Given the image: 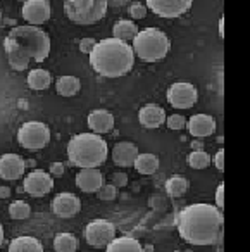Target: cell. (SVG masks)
<instances>
[{
	"label": "cell",
	"mask_w": 250,
	"mask_h": 252,
	"mask_svg": "<svg viewBox=\"0 0 250 252\" xmlns=\"http://www.w3.org/2000/svg\"><path fill=\"white\" fill-rule=\"evenodd\" d=\"M4 50L12 69L25 71L30 63H43L50 54V36L38 26H16L4 38Z\"/></svg>",
	"instance_id": "obj_1"
},
{
	"label": "cell",
	"mask_w": 250,
	"mask_h": 252,
	"mask_svg": "<svg viewBox=\"0 0 250 252\" xmlns=\"http://www.w3.org/2000/svg\"><path fill=\"white\" fill-rule=\"evenodd\" d=\"M222 214L211 204H191L178 218V230L183 240L191 245H212L218 242Z\"/></svg>",
	"instance_id": "obj_2"
},
{
	"label": "cell",
	"mask_w": 250,
	"mask_h": 252,
	"mask_svg": "<svg viewBox=\"0 0 250 252\" xmlns=\"http://www.w3.org/2000/svg\"><path fill=\"white\" fill-rule=\"evenodd\" d=\"M90 64L100 76L119 78L131 71L135 64L133 47L116 38H104L97 42L90 54Z\"/></svg>",
	"instance_id": "obj_3"
},
{
	"label": "cell",
	"mask_w": 250,
	"mask_h": 252,
	"mask_svg": "<svg viewBox=\"0 0 250 252\" xmlns=\"http://www.w3.org/2000/svg\"><path fill=\"white\" fill-rule=\"evenodd\" d=\"M107 142L95 133H78L67 144L69 164L81 169L98 168L107 159Z\"/></svg>",
	"instance_id": "obj_4"
},
{
	"label": "cell",
	"mask_w": 250,
	"mask_h": 252,
	"mask_svg": "<svg viewBox=\"0 0 250 252\" xmlns=\"http://www.w3.org/2000/svg\"><path fill=\"white\" fill-rule=\"evenodd\" d=\"M169 38L164 32L157 28H147L136 35L133 40V52L145 63H156L167 56L169 52Z\"/></svg>",
	"instance_id": "obj_5"
},
{
	"label": "cell",
	"mask_w": 250,
	"mask_h": 252,
	"mask_svg": "<svg viewBox=\"0 0 250 252\" xmlns=\"http://www.w3.org/2000/svg\"><path fill=\"white\" fill-rule=\"evenodd\" d=\"M64 12L76 25H94L107 14L105 0H66Z\"/></svg>",
	"instance_id": "obj_6"
},
{
	"label": "cell",
	"mask_w": 250,
	"mask_h": 252,
	"mask_svg": "<svg viewBox=\"0 0 250 252\" xmlns=\"http://www.w3.org/2000/svg\"><path fill=\"white\" fill-rule=\"evenodd\" d=\"M18 142L28 151H40L50 142V128L42 121H28L19 128Z\"/></svg>",
	"instance_id": "obj_7"
},
{
	"label": "cell",
	"mask_w": 250,
	"mask_h": 252,
	"mask_svg": "<svg viewBox=\"0 0 250 252\" xmlns=\"http://www.w3.org/2000/svg\"><path fill=\"white\" fill-rule=\"evenodd\" d=\"M83 237L95 249H107L116 238V226L107 220H94L85 226Z\"/></svg>",
	"instance_id": "obj_8"
},
{
	"label": "cell",
	"mask_w": 250,
	"mask_h": 252,
	"mask_svg": "<svg viewBox=\"0 0 250 252\" xmlns=\"http://www.w3.org/2000/svg\"><path fill=\"white\" fill-rule=\"evenodd\" d=\"M197 88L191 83H187V81L173 83L167 90V100L176 109H190L197 102Z\"/></svg>",
	"instance_id": "obj_9"
},
{
	"label": "cell",
	"mask_w": 250,
	"mask_h": 252,
	"mask_svg": "<svg viewBox=\"0 0 250 252\" xmlns=\"http://www.w3.org/2000/svg\"><path fill=\"white\" fill-rule=\"evenodd\" d=\"M23 189L31 197H43L52 192L54 178L50 176V173H45L43 169H33L31 173L26 175Z\"/></svg>",
	"instance_id": "obj_10"
},
{
	"label": "cell",
	"mask_w": 250,
	"mask_h": 252,
	"mask_svg": "<svg viewBox=\"0 0 250 252\" xmlns=\"http://www.w3.org/2000/svg\"><path fill=\"white\" fill-rule=\"evenodd\" d=\"M191 7V0H149L147 9L160 18H178Z\"/></svg>",
	"instance_id": "obj_11"
},
{
	"label": "cell",
	"mask_w": 250,
	"mask_h": 252,
	"mask_svg": "<svg viewBox=\"0 0 250 252\" xmlns=\"http://www.w3.org/2000/svg\"><path fill=\"white\" fill-rule=\"evenodd\" d=\"M21 12L25 21L30 23V26H38L49 21L52 9H50L49 0H26Z\"/></svg>",
	"instance_id": "obj_12"
},
{
	"label": "cell",
	"mask_w": 250,
	"mask_h": 252,
	"mask_svg": "<svg viewBox=\"0 0 250 252\" xmlns=\"http://www.w3.org/2000/svg\"><path fill=\"white\" fill-rule=\"evenodd\" d=\"M26 171V159L19 154H4L0 156V178L14 182L19 180Z\"/></svg>",
	"instance_id": "obj_13"
},
{
	"label": "cell",
	"mask_w": 250,
	"mask_h": 252,
	"mask_svg": "<svg viewBox=\"0 0 250 252\" xmlns=\"http://www.w3.org/2000/svg\"><path fill=\"white\" fill-rule=\"evenodd\" d=\"M52 211L59 218H73L81 211V200L71 192L57 193L52 200Z\"/></svg>",
	"instance_id": "obj_14"
},
{
	"label": "cell",
	"mask_w": 250,
	"mask_h": 252,
	"mask_svg": "<svg viewBox=\"0 0 250 252\" xmlns=\"http://www.w3.org/2000/svg\"><path fill=\"white\" fill-rule=\"evenodd\" d=\"M76 185H78V189L85 193H97L98 190L105 185L104 175H102L97 168L81 169L76 175Z\"/></svg>",
	"instance_id": "obj_15"
},
{
	"label": "cell",
	"mask_w": 250,
	"mask_h": 252,
	"mask_svg": "<svg viewBox=\"0 0 250 252\" xmlns=\"http://www.w3.org/2000/svg\"><path fill=\"white\" fill-rule=\"evenodd\" d=\"M187 126L191 137L195 138L211 137L216 131V119L209 114H195L188 119Z\"/></svg>",
	"instance_id": "obj_16"
},
{
	"label": "cell",
	"mask_w": 250,
	"mask_h": 252,
	"mask_svg": "<svg viewBox=\"0 0 250 252\" xmlns=\"http://www.w3.org/2000/svg\"><path fill=\"white\" fill-rule=\"evenodd\" d=\"M138 156L140 152L135 144H131V142H119V144L114 145V151H112V161L119 168H129V166H135V161Z\"/></svg>",
	"instance_id": "obj_17"
},
{
	"label": "cell",
	"mask_w": 250,
	"mask_h": 252,
	"mask_svg": "<svg viewBox=\"0 0 250 252\" xmlns=\"http://www.w3.org/2000/svg\"><path fill=\"white\" fill-rule=\"evenodd\" d=\"M88 128L95 135L109 133L114 128V116L105 109H95L88 114Z\"/></svg>",
	"instance_id": "obj_18"
},
{
	"label": "cell",
	"mask_w": 250,
	"mask_h": 252,
	"mask_svg": "<svg viewBox=\"0 0 250 252\" xmlns=\"http://www.w3.org/2000/svg\"><path fill=\"white\" fill-rule=\"evenodd\" d=\"M138 119L145 128H159L162 123H166V111L156 104H147L140 109Z\"/></svg>",
	"instance_id": "obj_19"
},
{
	"label": "cell",
	"mask_w": 250,
	"mask_h": 252,
	"mask_svg": "<svg viewBox=\"0 0 250 252\" xmlns=\"http://www.w3.org/2000/svg\"><path fill=\"white\" fill-rule=\"evenodd\" d=\"M9 252H43V245L38 238L23 235L9 244Z\"/></svg>",
	"instance_id": "obj_20"
},
{
	"label": "cell",
	"mask_w": 250,
	"mask_h": 252,
	"mask_svg": "<svg viewBox=\"0 0 250 252\" xmlns=\"http://www.w3.org/2000/svg\"><path fill=\"white\" fill-rule=\"evenodd\" d=\"M138 33H140L138 26L133 21H129V19H119L114 25V28H112V38L128 43L129 40H135Z\"/></svg>",
	"instance_id": "obj_21"
},
{
	"label": "cell",
	"mask_w": 250,
	"mask_h": 252,
	"mask_svg": "<svg viewBox=\"0 0 250 252\" xmlns=\"http://www.w3.org/2000/svg\"><path fill=\"white\" fill-rule=\"evenodd\" d=\"M105 252H145L136 238L133 237H119L111 242Z\"/></svg>",
	"instance_id": "obj_22"
},
{
	"label": "cell",
	"mask_w": 250,
	"mask_h": 252,
	"mask_svg": "<svg viewBox=\"0 0 250 252\" xmlns=\"http://www.w3.org/2000/svg\"><path fill=\"white\" fill-rule=\"evenodd\" d=\"M26 81H28V87L33 88V90H47L52 85V76L47 69L38 67V69L30 71Z\"/></svg>",
	"instance_id": "obj_23"
},
{
	"label": "cell",
	"mask_w": 250,
	"mask_h": 252,
	"mask_svg": "<svg viewBox=\"0 0 250 252\" xmlns=\"http://www.w3.org/2000/svg\"><path fill=\"white\" fill-rule=\"evenodd\" d=\"M81 83L76 76H71V74H66V76H61L56 83V90L59 95L62 97H73L80 92Z\"/></svg>",
	"instance_id": "obj_24"
},
{
	"label": "cell",
	"mask_w": 250,
	"mask_h": 252,
	"mask_svg": "<svg viewBox=\"0 0 250 252\" xmlns=\"http://www.w3.org/2000/svg\"><path fill=\"white\" fill-rule=\"evenodd\" d=\"M135 168L142 175H154V173L159 169V158L156 154H140L135 161Z\"/></svg>",
	"instance_id": "obj_25"
},
{
	"label": "cell",
	"mask_w": 250,
	"mask_h": 252,
	"mask_svg": "<svg viewBox=\"0 0 250 252\" xmlns=\"http://www.w3.org/2000/svg\"><path fill=\"white\" fill-rule=\"evenodd\" d=\"M54 249L56 252H76L78 238L73 233H57L54 238Z\"/></svg>",
	"instance_id": "obj_26"
},
{
	"label": "cell",
	"mask_w": 250,
	"mask_h": 252,
	"mask_svg": "<svg viewBox=\"0 0 250 252\" xmlns=\"http://www.w3.org/2000/svg\"><path fill=\"white\" fill-rule=\"evenodd\" d=\"M188 189V182L183 176H171L166 182V192L171 197H181Z\"/></svg>",
	"instance_id": "obj_27"
},
{
	"label": "cell",
	"mask_w": 250,
	"mask_h": 252,
	"mask_svg": "<svg viewBox=\"0 0 250 252\" xmlns=\"http://www.w3.org/2000/svg\"><path fill=\"white\" fill-rule=\"evenodd\" d=\"M188 164L193 169H205L211 164V156L204 151H193L188 156Z\"/></svg>",
	"instance_id": "obj_28"
},
{
	"label": "cell",
	"mask_w": 250,
	"mask_h": 252,
	"mask_svg": "<svg viewBox=\"0 0 250 252\" xmlns=\"http://www.w3.org/2000/svg\"><path fill=\"white\" fill-rule=\"evenodd\" d=\"M9 214H11V218H14V220H26V218H30V214H31V207H30V204L25 202V200H16V202H12L11 206H9Z\"/></svg>",
	"instance_id": "obj_29"
},
{
	"label": "cell",
	"mask_w": 250,
	"mask_h": 252,
	"mask_svg": "<svg viewBox=\"0 0 250 252\" xmlns=\"http://www.w3.org/2000/svg\"><path fill=\"white\" fill-rule=\"evenodd\" d=\"M97 197L100 200H104V202H111V200H114L116 197H118V189H116L112 183H109V185H104L97 192Z\"/></svg>",
	"instance_id": "obj_30"
},
{
	"label": "cell",
	"mask_w": 250,
	"mask_h": 252,
	"mask_svg": "<svg viewBox=\"0 0 250 252\" xmlns=\"http://www.w3.org/2000/svg\"><path fill=\"white\" fill-rule=\"evenodd\" d=\"M166 123H167V128H169V130H174V131L183 130L185 126H187V119H185L183 116H180V114L169 116V118L166 119Z\"/></svg>",
	"instance_id": "obj_31"
},
{
	"label": "cell",
	"mask_w": 250,
	"mask_h": 252,
	"mask_svg": "<svg viewBox=\"0 0 250 252\" xmlns=\"http://www.w3.org/2000/svg\"><path fill=\"white\" fill-rule=\"evenodd\" d=\"M129 14H131L133 19H143L147 16V4H142V2H135L129 7Z\"/></svg>",
	"instance_id": "obj_32"
},
{
	"label": "cell",
	"mask_w": 250,
	"mask_h": 252,
	"mask_svg": "<svg viewBox=\"0 0 250 252\" xmlns=\"http://www.w3.org/2000/svg\"><path fill=\"white\" fill-rule=\"evenodd\" d=\"M64 171H66V166L62 164V162H52L50 164V169H49V173H50V176H56V178H61V176L64 175Z\"/></svg>",
	"instance_id": "obj_33"
},
{
	"label": "cell",
	"mask_w": 250,
	"mask_h": 252,
	"mask_svg": "<svg viewBox=\"0 0 250 252\" xmlns=\"http://www.w3.org/2000/svg\"><path fill=\"white\" fill-rule=\"evenodd\" d=\"M95 45H97V42H95L94 38H83L80 42V50L83 54H92V50L95 49Z\"/></svg>",
	"instance_id": "obj_34"
},
{
	"label": "cell",
	"mask_w": 250,
	"mask_h": 252,
	"mask_svg": "<svg viewBox=\"0 0 250 252\" xmlns=\"http://www.w3.org/2000/svg\"><path fill=\"white\" fill-rule=\"evenodd\" d=\"M126 183H128V175H125V173H114V175H112V185H114L116 189L125 187Z\"/></svg>",
	"instance_id": "obj_35"
},
{
	"label": "cell",
	"mask_w": 250,
	"mask_h": 252,
	"mask_svg": "<svg viewBox=\"0 0 250 252\" xmlns=\"http://www.w3.org/2000/svg\"><path fill=\"white\" fill-rule=\"evenodd\" d=\"M214 164L218 168V171H224V149L218 151V154L214 158Z\"/></svg>",
	"instance_id": "obj_36"
},
{
	"label": "cell",
	"mask_w": 250,
	"mask_h": 252,
	"mask_svg": "<svg viewBox=\"0 0 250 252\" xmlns=\"http://www.w3.org/2000/svg\"><path fill=\"white\" fill-rule=\"evenodd\" d=\"M222 192H224V185H219L218 190H216V204H218V209H221L224 206V199H222Z\"/></svg>",
	"instance_id": "obj_37"
},
{
	"label": "cell",
	"mask_w": 250,
	"mask_h": 252,
	"mask_svg": "<svg viewBox=\"0 0 250 252\" xmlns=\"http://www.w3.org/2000/svg\"><path fill=\"white\" fill-rule=\"evenodd\" d=\"M12 193V190L9 187H0V199H9Z\"/></svg>",
	"instance_id": "obj_38"
},
{
	"label": "cell",
	"mask_w": 250,
	"mask_h": 252,
	"mask_svg": "<svg viewBox=\"0 0 250 252\" xmlns=\"http://www.w3.org/2000/svg\"><path fill=\"white\" fill-rule=\"evenodd\" d=\"M191 147H193V151H202V147H204V144L198 140H195L193 144H191Z\"/></svg>",
	"instance_id": "obj_39"
},
{
	"label": "cell",
	"mask_w": 250,
	"mask_h": 252,
	"mask_svg": "<svg viewBox=\"0 0 250 252\" xmlns=\"http://www.w3.org/2000/svg\"><path fill=\"white\" fill-rule=\"evenodd\" d=\"M5 240V235H4V228H2V224H0V247H2V244H4Z\"/></svg>",
	"instance_id": "obj_40"
},
{
	"label": "cell",
	"mask_w": 250,
	"mask_h": 252,
	"mask_svg": "<svg viewBox=\"0 0 250 252\" xmlns=\"http://www.w3.org/2000/svg\"><path fill=\"white\" fill-rule=\"evenodd\" d=\"M35 164L36 162L33 161V159H28V161H26V168H35Z\"/></svg>",
	"instance_id": "obj_41"
}]
</instances>
